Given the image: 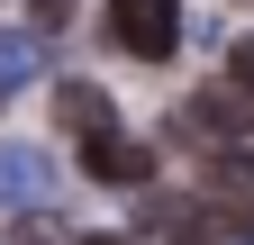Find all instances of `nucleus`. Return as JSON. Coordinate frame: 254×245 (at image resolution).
<instances>
[{
	"instance_id": "nucleus-1",
	"label": "nucleus",
	"mask_w": 254,
	"mask_h": 245,
	"mask_svg": "<svg viewBox=\"0 0 254 245\" xmlns=\"http://www.w3.org/2000/svg\"><path fill=\"white\" fill-rule=\"evenodd\" d=\"M109 46L136 64H164L182 46V0H109Z\"/></svg>"
},
{
	"instance_id": "nucleus-2",
	"label": "nucleus",
	"mask_w": 254,
	"mask_h": 245,
	"mask_svg": "<svg viewBox=\"0 0 254 245\" xmlns=\"http://www.w3.org/2000/svg\"><path fill=\"white\" fill-rule=\"evenodd\" d=\"M173 136H190V145H236V136H254V91H236V82L190 91L182 118H173Z\"/></svg>"
},
{
	"instance_id": "nucleus-3",
	"label": "nucleus",
	"mask_w": 254,
	"mask_h": 245,
	"mask_svg": "<svg viewBox=\"0 0 254 245\" xmlns=\"http://www.w3.org/2000/svg\"><path fill=\"white\" fill-rule=\"evenodd\" d=\"M82 173L100 191H145L154 182V145H136L127 127H100V136H82Z\"/></svg>"
},
{
	"instance_id": "nucleus-4",
	"label": "nucleus",
	"mask_w": 254,
	"mask_h": 245,
	"mask_svg": "<svg viewBox=\"0 0 254 245\" xmlns=\"http://www.w3.org/2000/svg\"><path fill=\"white\" fill-rule=\"evenodd\" d=\"M55 191V155H37V145H0V209H27Z\"/></svg>"
},
{
	"instance_id": "nucleus-5",
	"label": "nucleus",
	"mask_w": 254,
	"mask_h": 245,
	"mask_svg": "<svg viewBox=\"0 0 254 245\" xmlns=\"http://www.w3.org/2000/svg\"><path fill=\"white\" fill-rule=\"evenodd\" d=\"M55 127L100 136V127H109V91H100V82H82V73H73V82H55Z\"/></svg>"
},
{
	"instance_id": "nucleus-6",
	"label": "nucleus",
	"mask_w": 254,
	"mask_h": 245,
	"mask_svg": "<svg viewBox=\"0 0 254 245\" xmlns=\"http://www.w3.org/2000/svg\"><path fill=\"white\" fill-rule=\"evenodd\" d=\"M46 73V37H0V100H18Z\"/></svg>"
},
{
	"instance_id": "nucleus-7",
	"label": "nucleus",
	"mask_w": 254,
	"mask_h": 245,
	"mask_svg": "<svg viewBox=\"0 0 254 245\" xmlns=\"http://www.w3.org/2000/svg\"><path fill=\"white\" fill-rule=\"evenodd\" d=\"M209 191H227V200H245V191H254V164L236 155V145H227V155H209Z\"/></svg>"
},
{
	"instance_id": "nucleus-8",
	"label": "nucleus",
	"mask_w": 254,
	"mask_h": 245,
	"mask_svg": "<svg viewBox=\"0 0 254 245\" xmlns=\"http://www.w3.org/2000/svg\"><path fill=\"white\" fill-rule=\"evenodd\" d=\"M27 18H37L46 37H64V27H73V0H27Z\"/></svg>"
},
{
	"instance_id": "nucleus-9",
	"label": "nucleus",
	"mask_w": 254,
	"mask_h": 245,
	"mask_svg": "<svg viewBox=\"0 0 254 245\" xmlns=\"http://www.w3.org/2000/svg\"><path fill=\"white\" fill-rule=\"evenodd\" d=\"M227 73H236V91H254V37H236V55H227Z\"/></svg>"
},
{
	"instance_id": "nucleus-10",
	"label": "nucleus",
	"mask_w": 254,
	"mask_h": 245,
	"mask_svg": "<svg viewBox=\"0 0 254 245\" xmlns=\"http://www.w3.org/2000/svg\"><path fill=\"white\" fill-rule=\"evenodd\" d=\"M82 245H145V236H82Z\"/></svg>"
},
{
	"instance_id": "nucleus-11",
	"label": "nucleus",
	"mask_w": 254,
	"mask_h": 245,
	"mask_svg": "<svg viewBox=\"0 0 254 245\" xmlns=\"http://www.w3.org/2000/svg\"><path fill=\"white\" fill-rule=\"evenodd\" d=\"M173 245H209V236H200V227H182V236H173Z\"/></svg>"
}]
</instances>
